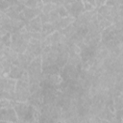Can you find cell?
Returning a JSON list of instances; mask_svg holds the SVG:
<instances>
[{
	"mask_svg": "<svg viewBox=\"0 0 123 123\" xmlns=\"http://www.w3.org/2000/svg\"><path fill=\"white\" fill-rule=\"evenodd\" d=\"M12 108L14 109L18 122H35L34 118V107L27 102L12 101Z\"/></svg>",
	"mask_w": 123,
	"mask_h": 123,
	"instance_id": "obj_1",
	"label": "cell"
},
{
	"mask_svg": "<svg viewBox=\"0 0 123 123\" xmlns=\"http://www.w3.org/2000/svg\"><path fill=\"white\" fill-rule=\"evenodd\" d=\"M30 95L31 93L29 90V82L17 79L14 88V101L26 102Z\"/></svg>",
	"mask_w": 123,
	"mask_h": 123,
	"instance_id": "obj_2",
	"label": "cell"
},
{
	"mask_svg": "<svg viewBox=\"0 0 123 123\" xmlns=\"http://www.w3.org/2000/svg\"><path fill=\"white\" fill-rule=\"evenodd\" d=\"M64 8L68 12V14L73 16L74 18H76L77 16H79L81 13L85 12L84 4L82 0H72L68 4L64 5Z\"/></svg>",
	"mask_w": 123,
	"mask_h": 123,
	"instance_id": "obj_3",
	"label": "cell"
},
{
	"mask_svg": "<svg viewBox=\"0 0 123 123\" xmlns=\"http://www.w3.org/2000/svg\"><path fill=\"white\" fill-rule=\"evenodd\" d=\"M0 121H9V122H16L18 121L16 112L13 108L0 109Z\"/></svg>",
	"mask_w": 123,
	"mask_h": 123,
	"instance_id": "obj_4",
	"label": "cell"
},
{
	"mask_svg": "<svg viewBox=\"0 0 123 123\" xmlns=\"http://www.w3.org/2000/svg\"><path fill=\"white\" fill-rule=\"evenodd\" d=\"M74 17L71 16V15H68V16H65V17H60L57 21L53 22V26L55 28L56 31H61L62 29L67 27L68 25H70L71 23H73L74 21Z\"/></svg>",
	"mask_w": 123,
	"mask_h": 123,
	"instance_id": "obj_5",
	"label": "cell"
},
{
	"mask_svg": "<svg viewBox=\"0 0 123 123\" xmlns=\"http://www.w3.org/2000/svg\"><path fill=\"white\" fill-rule=\"evenodd\" d=\"M25 20L27 21H30L31 19H33L34 17L36 16H38L40 13H41V11L38 10L37 8H28V7H25L24 10L21 12Z\"/></svg>",
	"mask_w": 123,
	"mask_h": 123,
	"instance_id": "obj_6",
	"label": "cell"
},
{
	"mask_svg": "<svg viewBox=\"0 0 123 123\" xmlns=\"http://www.w3.org/2000/svg\"><path fill=\"white\" fill-rule=\"evenodd\" d=\"M24 72V69L21 68L19 65H15V64H12L9 73L7 74V76L9 78H12V79H14V80H17L21 77V75L23 74Z\"/></svg>",
	"mask_w": 123,
	"mask_h": 123,
	"instance_id": "obj_7",
	"label": "cell"
},
{
	"mask_svg": "<svg viewBox=\"0 0 123 123\" xmlns=\"http://www.w3.org/2000/svg\"><path fill=\"white\" fill-rule=\"evenodd\" d=\"M29 24H30V26L32 27V29L34 30V32H41V29H42V22H41V20H40L39 15L34 17L33 19H31V20L29 21Z\"/></svg>",
	"mask_w": 123,
	"mask_h": 123,
	"instance_id": "obj_8",
	"label": "cell"
},
{
	"mask_svg": "<svg viewBox=\"0 0 123 123\" xmlns=\"http://www.w3.org/2000/svg\"><path fill=\"white\" fill-rule=\"evenodd\" d=\"M76 31H77V29H76V27L71 23L70 25H68L67 27H65V28H63V29H62L60 32L63 35V36H65L67 38H70L75 33H76Z\"/></svg>",
	"mask_w": 123,
	"mask_h": 123,
	"instance_id": "obj_9",
	"label": "cell"
},
{
	"mask_svg": "<svg viewBox=\"0 0 123 123\" xmlns=\"http://www.w3.org/2000/svg\"><path fill=\"white\" fill-rule=\"evenodd\" d=\"M97 21H98V24H99L100 31L106 29L107 27H109V26H111L112 24L110 20H108L107 18H105L104 16H102L101 14H99L98 12H97Z\"/></svg>",
	"mask_w": 123,
	"mask_h": 123,
	"instance_id": "obj_10",
	"label": "cell"
},
{
	"mask_svg": "<svg viewBox=\"0 0 123 123\" xmlns=\"http://www.w3.org/2000/svg\"><path fill=\"white\" fill-rule=\"evenodd\" d=\"M55 28L53 26L52 23L48 22V23H44L42 24V29H41V35H42V37H46V36H49L51 35L53 32H55Z\"/></svg>",
	"mask_w": 123,
	"mask_h": 123,
	"instance_id": "obj_11",
	"label": "cell"
},
{
	"mask_svg": "<svg viewBox=\"0 0 123 123\" xmlns=\"http://www.w3.org/2000/svg\"><path fill=\"white\" fill-rule=\"evenodd\" d=\"M112 103L114 110H120L123 109V100H122V93L117 94L112 97Z\"/></svg>",
	"mask_w": 123,
	"mask_h": 123,
	"instance_id": "obj_12",
	"label": "cell"
},
{
	"mask_svg": "<svg viewBox=\"0 0 123 123\" xmlns=\"http://www.w3.org/2000/svg\"><path fill=\"white\" fill-rule=\"evenodd\" d=\"M15 84H16V80L8 77V78H7V81H6V84H5L4 90H6V91H10V92H14Z\"/></svg>",
	"mask_w": 123,
	"mask_h": 123,
	"instance_id": "obj_13",
	"label": "cell"
},
{
	"mask_svg": "<svg viewBox=\"0 0 123 123\" xmlns=\"http://www.w3.org/2000/svg\"><path fill=\"white\" fill-rule=\"evenodd\" d=\"M97 12L99 14H101L104 17H107L111 14V6H107V5H103L99 8H96Z\"/></svg>",
	"mask_w": 123,
	"mask_h": 123,
	"instance_id": "obj_14",
	"label": "cell"
},
{
	"mask_svg": "<svg viewBox=\"0 0 123 123\" xmlns=\"http://www.w3.org/2000/svg\"><path fill=\"white\" fill-rule=\"evenodd\" d=\"M49 36H50V39H51V45H56V44L60 43L61 37H62V33L60 31H55Z\"/></svg>",
	"mask_w": 123,
	"mask_h": 123,
	"instance_id": "obj_15",
	"label": "cell"
},
{
	"mask_svg": "<svg viewBox=\"0 0 123 123\" xmlns=\"http://www.w3.org/2000/svg\"><path fill=\"white\" fill-rule=\"evenodd\" d=\"M57 5L53 4L52 2L50 3H46V4H43V7H42V10H41V12L42 13H45V14H49L52 11H55L57 10Z\"/></svg>",
	"mask_w": 123,
	"mask_h": 123,
	"instance_id": "obj_16",
	"label": "cell"
},
{
	"mask_svg": "<svg viewBox=\"0 0 123 123\" xmlns=\"http://www.w3.org/2000/svg\"><path fill=\"white\" fill-rule=\"evenodd\" d=\"M11 4L8 0H0V12H6L7 10L10 8Z\"/></svg>",
	"mask_w": 123,
	"mask_h": 123,
	"instance_id": "obj_17",
	"label": "cell"
},
{
	"mask_svg": "<svg viewBox=\"0 0 123 123\" xmlns=\"http://www.w3.org/2000/svg\"><path fill=\"white\" fill-rule=\"evenodd\" d=\"M57 12L59 13V15L61 17H65V16H68V12L66 11V9L64 8V6L61 5V6H58L57 7Z\"/></svg>",
	"mask_w": 123,
	"mask_h": 123,
	"instance_id": "obj_18",
	"label": "cell"
},
{
	"mask_svg": "<svg viewBox=\"0 0 123 123\" xmlns=\"http://www.w3.org/2000/svg\"><path fill=\"white\" fill-rule=\"evenodd\" d=\"M1 41L7 47H10L11 46V33L8 32L6 35H4L3 37H1Z\"/></svg>",
	"mask_w": 123,
	"mask_h": 123,
	"instance_id": "obj_19",
	"label": "cell"
},
{
	"mask_svg": "<svg viewBox=\"0 0 123 123\" xmlns=\"http://www.w3.org/2000/svg\"><path fill=\"white\" fill-rule=\"evenodd\" d=\"M60 17H61V16L59 15V13H58L57 10L52 11V12L49 13V21H50V23H53V22L57 21V20H58Z\"/></svg>",
	"mask_w": 123,
	"mask_h": 123,
	"instance_id": "obj_20",
	"label": "cell"
},
{
	"mask_svg": "<svg viewBox=\"0 0 123 123\" xmlns=\"http://www.w3.org/2000/svg\"><path fill=\"white\" fill-rule=\"evenodd\" d=\"M37 1L38 0H24V5L28 8H37Z\"/></svg>",
	"mask_w": 123,
	"mask_h": 123,
	"instance_id": "obj_21",
	"label": "cell"
},
{
	"mask_svg": "<svg viewBox=\"0 0 123 123\" xmlns=\"http://www.w3.org/2000/svg\"><path fill=\"white\" fill-rule=\"evenodd\" d=\"M82 1H83V4H84V10H85V12H90V11H93L95 9L94 6H92L90 3L86 2V0H82Z\"/></svg>",
	"mask_w": 123,
	"mask_h": 123,
	"instance_id": "obj_22",
	"label": "cell"
},
{
	"mask_svg": "<svg viewBox=\"0 0 123 123\" xmlns=\"http://www.w3.org/2000/svg\"><path fill=\"white\" fill-rule=\"evenodd\" d=\"M39 17H40V20H41L42 24L50 22V21H49V14H45V13H42V12H41V13L39 14Z\"/></svg>",
	"mask_w": 123,
	"mask_h": 123,
	"instance_id": "obj_23",
	"label": "cell"
},
{
	"mask_svg": "<svg viewBox=\"0 0 123 123\" xmlns=\"http://www.w3.org/2000/svg\"><path fill=\"white\" fill-rule=\"evenodd\" d=\"M94 1H95V7L96 8H99L103 5H105V3H106V0H94Z\"/></svg>",
	"mask_w": 123,
	"mask_h": 123,
	"instance_id": "obj_24",
	"label": "cell"
},
{
	"mask_svg": "<svg viewBox=\"0 0 123 123\" xmlns=\"http://www.w3.org/2000/svg\"><path fill=\"white\" fill-rule=\"evenodd\" d=\"M86 2H88V3H90L92 6H94V7H95V1H94V0H86ZM95 8H96V7H95Z\"/></svg>",
	"mask_w": 123,
	"mask_h": 123,
	"instance_id": "obj_25",
	"label": "cell"
},
{
	"mask_svg": "<svg viewBox=\"0 0 123 123\" xmlns=\"http://www.w3.org/2000/svg\"><path fill=\"white\" fill-rule=\"evenodd\" d=\"M43 2V4H46V3H50L52 0H41Z\"/></svg>",
	"mask_w": 123,
	"mask_h": 123,
	"instance_id": "obj_26",
	"label": "cell"
}]
</instances>
